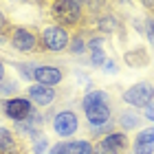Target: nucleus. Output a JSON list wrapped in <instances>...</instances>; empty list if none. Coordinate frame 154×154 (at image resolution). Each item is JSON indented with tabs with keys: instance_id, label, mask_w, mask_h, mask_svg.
Here are the masks:
<instances>
[{
	"instance_id": "nucleus-7",
	"label": "nucleus",
	"mask_w": 154,
	"mask_h": 154,
	"mask_svg": "<svg viewBox=\"0 0 154 154\" xmlns=\"http://www.w3.org/2000/svg\"><path fill=\"white\" fill-rule=\"evenodd\" d=\"M33 108L35 106L26 97H9V99L2 101L0 112L5 115V119H11L13 123H18V121H26L29 115L33 112Z\"/></svg>"
},
{
	"instance_id": "nucleus-32",
	"label": "nucleus",
	"mask_w": 154,
	"mask_h": 154,
	"mask_svg": "<svg viewBox=\"0 0 154 154\" xmlns=\"http://www.w3.org/2000/svg\"><path fill=\"white\" fill-rule=\"evenodd\" d=\"M7 77H9V75H7V64H5L2 60H0V84H2Z\"/></svg>"
},
{
	"instance_id": "nucleus-21",
	"label": "nucleus",
	"mask_w": 154,
	"mask_h": 154,
	"mask_svg": "<svg viewBox=\"0 0 154 154\" xmlns=\"http://www.w3.org/2000/svg\"><path fill=\"white\" fill-rule=\"evenodd\" d=\"M20 90V84L13 79V77H7V79L0 84V97L9 99V97H16V93Z\"/></svg>"
},
{
	"instance_id": "nucleus-31",
	"label": "nucleus",
	"mask_w": 154,
	"mask_h": 154,
	"mask_svg": "<svg viewBox=\"0 0 154 154\" xmlns=\"http://www.w3.org/2000/svg\"><path fill=\"white\" fill-rule=\"evenodd\" d=\"M103 71H106V73H117V62H115V60H106Z\"/></svg>"
},
{
	"instance_id": "nucleus-28",
	"label": "nucleus",
	"mask_w": 154,
	"mask_h": 154,
	"mask_svg": "<svg viewBox=\"0 0 154 154\" xmlns=\"http://www.w3.org/2000/svg\"><path fill=\"white\" fill-rule=\"evenodd\" d=\"M137 2L141 5L143 9L150 13V16H154V0H137Z\"/></svg>"
},
{
	"instance_id": "nucleus-11",
	"label": "nucleus",
	"mask_w": 154,
	"mask_h": 154,
	"mask_svg": "<svg viewBox=\"0 0 154 154\" xmlns=\"http://www.w3.org/2000/svg\"><path fill=\"white\" fill-rule=\"evenodd\" d=\"M84 115H86V121L88 125H101V123H108L112 117V108H110V103L106 101H99V103H90V106L82 108Z\"/></svg>"
},
{
	"instance_id": "nucleus-6",
	"label": "nucleus",
	"mask_w": 154,
	"mask_h": 154,
	"mask_svg": "<svg viewBox=\"0 0 154 154\" xmlns=\"http://www.w3.org/2000/svg\"><path fill=\"white\" fill-rule=\"evenodd\" d=\"M51 128L60 139H71L79 130V115L75 110H60L51 119Z\"/></svg>"
},
{
	"instance_id": "nucleus-8",
	"label": "nucleus",
	"mask_w": 154,
	"mask_h": 154,
	"mask_svg": "<svg viewBox=\"0 0 154 154\" xmlns=\"http://www.w3.org/2000/svg\"><path fill=\"white\" fill-rule=\"evenodd\" d=\"M66 77V71L62 66H55V64H40L33 73V84H42V86H60Z\"/></svg>"
},
{
	"instance_id": "nucleus-24",
	"label": "nucleus",
	"mask_w": 154,
	"mask_h": 154,
	"mask_svg": "<svg viewBox=\"0 0 154 154\" xmlns=\"http://www.w3.org/2000/svg\"><path fill=\"white\" fill-rule=\"evenodd\" d=\"M11 22H9V18L5 16L2 11H0V38H5L7 40V35H9V31H11Z\"/></svg>"
},
{
	"instance_id": "nucleus-27",
	"label": "nucleus",
	"mask_w": 154,
	"mask_h": 154,
	"mask_svg": "<svg viewBox=\"0 0 154 154\" xmlns=\"http://www.w3.org/2000/svg\"><path fill=\"white\" fill-rule=\"evenodd\" d=\"M137 137H139V139H143V141L154 143V125H148V128L139 130V132H137Z\"/></svg>"
},
{
	"instance_id": "nucleus-12",
	"label": "nucleus",
	"mask_w": 154,
	"mask_h": 154,
	"mask_svg": "<svg viewBox=\"0 0 154 154\" xmlns=\"http://www.w3.org/2000/svg\"><path fill=\"white\" fill-rule=\"evenodd\" d=\"M99 141L106 145L110 152H115V154H128V152H130V139H128V134L121 132V130L110 132V134H106L103 139H99Z\"/></svg>"
},
{
	"instance_id": "nucleus-30",
	"label": "nucleus",
	"mask_w": 154,
	"mask_h": 154,
	"mask_svg": "<svg viewBox=\"0 0 154 154\" xmlns=\"http://www.w3.org/2000/svg\"><path fill=\"white\" fill-rule=\"evenodd\" d=\"M130 22H132V26H134V31H139V33H143V31H145V26H143V18H132Z\"/></svg>"
},
{
	"instance_id": "nucleus-17",
	"label": "nucleus",
	"mask_w": 154,
	"mask_h": 154,
	"mask_svg": "<svg viewBox=\"0 0 154 154\" xmlns=\"http://www.w3.org/2000/svg\"><path fill=\"white\" fill-rule=\"evenodd\" d=\"M117 130V121L115 119H110L108 123H101V125H88V134L95 139V141H99V139H103L106 134H110V132Z\"/></svg>"
},
{
	"instance_id": "nucleus-10",
	"label": "nucleus",
	"mask_w": 154,
	"mask_h": 154,
	"mask_svg": "<svg viewBox=\"0 0 154 154\" xmlns=\"http://www.w3.org/2000/svg\"><path fill=\"white\" fill-rule=\"evenodd\" d=\"M26 99L38 110H42V108H48L51 103H55L57 90L51 88V86H42V84H31V86L26 88Z\"/></svg>"
},
{
	"instance_id": "nucleus-19",
	"label": "nucleus",
	"mask_w": 154,
	"mask_h": 154,
	"mask_svg": "<svg viewBox=\"0 0 154 154\" xmlns=\"http://www.w3.org/2000/svg\"><path fill=\"white\" fill-rule=\"evenodd\" d=\"M42 64V62H16V66L18 68V73L20 77H22L24 82H33V73H35V68Z\"/></svg>"
},
{
	"instance_id": "nucleus-33",
	"label": "nucleus",
	"mask_w": 154,
	"mask_h": 154,
	"mask_svg": "<svg viewBox=\"0 0 154 154\" xmlns=\"http://www.w3.org/2000/svg\"><path fill=\"white\" fill-rule=\"evenodd\" d=\"M11 2H38V5H42L40 0H11Z\"/></svg>"
},
{
	"instance_id": "nucleus-14",
	"label": "nucleus",
	"mask_w": 154,
	"mask_h": 154,
	"mask_svg": "<svg viewBox=\"0 0 154 154\" xmlns=\"http://www.w3.org/2000/svg\"><path fill=\"white\" fill-rule=\"evenodd\" d=\"M123 62L132 68H143V66L150 64V55L143 46H137V48H130V51L123 55Z\"/></svg>"
},
{
	"instance_id": "nucleus-9",
	"label": "nucleus",
	"mask_w": 154,
	"mask_h": 154,
	"mask_svg": "<svg viewBox=\"0 0 154 154\" xmlns=\"http://www.w3.org/2000/svg\"><path fill=\"white\" fill-rule=\"evenodd\" d=\"M0 154H29V145L13 132V128L0 125Z\"/></svg>"
},
{
	"instance_id": "nucleus-25",
	"label": "nucleus",
	"mask_w": 154,
	"mask_h": 154,
	"mask_svg": "<svg viewBox=\"0 0 154 154\" xmlns=\"http://www.w3.org/2000/svg\"><path fill=\"white\" fill-rule=\"evenodd\" d=\"M46 152H48V139L46 137L33 141V154H46Z\"/></svg>"
},
{
	"instance_id": "nucleus-34",
	"label": "nucleus",
	"mask_w": 154,
	"mask_h": 154,
	"mask_svg": "<svg viewBox=\"0 0 154 154\" xmlns=\"http://www.w3.org/2000/svg\"><path fill=\"white\" fill-rule=\"evenodd\" d=\"M112 2H119V5H128L130 0H112Z\"/></svg>"
},
{
	"instance_id": "nucleus-36",
	"label": "nucleus",
	"mask_w": 154,
	"mask_h": 154,
	"mask_svg": "<svg viewBox=\"0 0 154 154\" xmlns=\"http://www.w3.org/2000/svg\"><path fill=\"white\" fill-rule=\"evenodd\" d=\"M128 154H132V152H128Z\"/></svg>"
},
{
	"instance_id": "nucleus-5",
	"label": "nucleus",
	"mask_w": 154,
	"mask_h": 154,
	"mask_svg": "<svg viewBox=\"0 0 154 154\" xmlns=\"http://www.w3.org/2000/svg\"><path fill=\"white\" fill-rule=\"evenodd\" d=\"M121 99L132 108H145L148 103L154 101V82L141 79V82L132 84L121 93Z\"/></svg>"
},
{
	"instance_id": "nucleus-35",
	"label": "nucleus",
	"mask_w": 154,
	"mask_h": 154,
	"mask_svg": "<svg viewBox=\"0 0 154 154\" xmlns=\"http://www.w3.org/2000/svg\"><path fill=\"white\" fill-rule=\"evenodd\" d=\"M0 42H5V44H7V40H5V38H0Z\"/></svg>"
},
{
	"instance_id": "nucleus-1",
	"label": "nucleus",
	"mask_w": 154,
	"mask_h": 154,
	"mask_svg": "<svg viewBox=\"0 0 154 154\" xmlns=\"http://www.w3.org/2000/svg\"><path fill=\"white\" fill-rule=\"evenodd\" d=\"M48 13H51L53 24H60L68 31H79V29L90 26V18L86 9L75 0H51L48 2Z\"/></svg>"
},
{
	"instance_id": "nucleus-4",
	"label": "nucleus",
	"mask_w": 154,
	"mask_h": 154,
	"mask_svg": "<svg viewBox=\"0 0 154 154\" xmlns=\"http://www.w3.org/2000/svg\"><path fill=\"white\" fill-rule=\"evenodd\" d=\"M93 29L97 33H101V35H125V22H123V18L119 16L117 11H112L108 7V9H103L99 11L97 16H93Z\"/></svg>"
},
{
	"instance_id": "nucleus-26",
	"label": "nucleus",
	"mask_w": 154,
	"mask_h": 154,
	"mask_svg": "<svg viewBox=\"0 0 154 154\" xmlns=\"http://www.w3.org/2000/svg\"><path fill=\"white\" fill-rule=\"evenodd\" d=\"M48 154H71L68 141H60V143H55L53 148H48Z\"/></svg>"
},
{
	"instance_id": "nucleus-22",
	"label": "nucleus",
	"mask_w": 154,
	"mask_h": 154,
	"mask_svg": "<svg viewBox=\"0 0 154 154\" xmlns=\"http://www.w3.org/2000/svg\"><path fill=\"white\" fill-rule=\"evenodd\" d=\"M90 55H88V64L93 66V68H103V64H106V60H108V55H106V51L103 48H95V51H88Z\"/></svg>"
},
{
	"instance_id": "nucleus-3",
	"label": "nucleus",
	"mask_w": 154,
	"mask_h": 154,
	"mask_svg": "<svg viewBox=\"0 0 154 154\" xmlns=\"http://www.w3.org/2000/svg\"><path fill=\"white\" fill-rule=\"evenodd\" d=\"M71 33L60 24H46L40 29V53H66Z\"/></svg>"
},
{
	"instance_id": "nucleus-20",
	"label": "nucleus",
	"mask_w": 154,
	"mask_h": 154,
	"mask_svg": "<svg viewBox=\"0 0 154 154\" xmlns=\"http://www.w3.org/2000/svg\"><path fill=\"white\" fill-rule=\"evenodd\" d=\"M130 152H132V154H154V143L143 141V139L134 137V141L130 143Z\"/></svg>"
},
{
	"instance_id": "nucleus-18",
	"label": "nucleus",
	"mask_w": 154,
	"mask_h": 154,
	"mask_svg": "<svg viewBox=\"0 0 154 154\" xmlns=\"http://www.w3.org/2000/svg\"><path fill=\"white\" fill-rule=\"evenodd\" d=\"M71 154H95V143L90 139H73L68 141Z\"/></svg>"
},
{
	"instance_id": "nucleus-16",
	"label": "nucleus",
	"mask_w": 154,
	"mask_h": 154,
	"mask_svg": "<svg viewBox=\"0 0 154 154\" xmlns=\"http://www.w3.org/2000/svg\"><path fill=\"white\" fill-rule=\"evenodd\" d=\"M99 101H106V103H112V97H110L106 90H99V88H93V90H88L86 95L82 97V101H79V106L82 108H86L90 106V103H99Z\"/></svg>"
},
{
	"instance_id": "nucleus-23",
	"label": "nucleus",
	"mask_w": 154,
	"mask_h": 154,
	"mask_svg": "<svg viewBox=\"0 0 154 154\" xmlns=\"http://www.w3.org/2000/svg\"><path fill=\"white\" fill-rule=\"evenodd\" d=\"M143 26H145V31H143V35L148 38V42H150V46H154V16H145L143 18Z\"/></svg>"
},
{
	"instance_id": "nucleus-13",
	"label": "nucleus",
	"mask_w": 154,
	"mask_h": 154,
	"mask_svg": "<svg viewBox=\"0 0 154 154\" xmlns=\"http://www.w3.org/2000/svg\"><path fill=\"white\" fill-rule=\"evenodd\" d=\"M117 125L121 128V132H125L128 134L130 130H139L141 128V123H143V117L137 112V110H123V112H119V117L115 119Z\"/></svg>"
},
{
	"instance_id": "nucleus-2",
	"label": "nucleus",
	"mask_w": 154,
	"mask_h": 154,
	"mask_svg": "<svg viewBox=\"0 0 154 154\" xmlns=\"http://www.w3.org/2000/svg\"><path fill=\"white\" fill-rule=\"evenodd\" d=\"M7 42L13 51L18 53H40V29L35 26H24V24H13Z\"/></svg>"
},
{
	"instance_id": "nucleus-29",
	"label": "nucleus",
	"mask_w": 154,
	"mask_h": 154,
	"mask_svg": "<svg viewBox=\"0 0 154 154\" xmlns=\"http://www.w3.org/2000/svg\"><path fill=\"white\" fill-rule=\"evenodd\" d=\"M143 117L148 119V121H154V101H152V103H148V106L143 108Z\"/></svg>"
},
{
	"instance_id": "nucleus-15",
	"label": "nucleus",
	"mask_w": 154,
	"mask_h": 154,
	"mask_svg": "<svg viewBox=\"0 0 154 154\" xmlns=\"http://www.w3.org/2000/svg\"><path fill=\"white\" fill-rule=\"evenodd\" d=\"M86 51H88V48H86V33H84V29L73 31L66 53H68V55H75V57H79V55H84Z\"/></svg>"
}]
</instances>
